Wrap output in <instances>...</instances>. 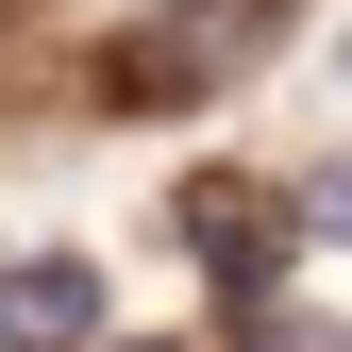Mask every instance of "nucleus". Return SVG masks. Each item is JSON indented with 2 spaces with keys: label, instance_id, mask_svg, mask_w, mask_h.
Returning a JSON list of instances; mask_svg holds the SVG:
<instances>
[{
  "label": "nucleus",
  "instance_id": "obj_1",
  "mask_svg": "<svg viewBox=\"0 0 352 352\" xmlns=\"http://www.w3.org/2000/svg\"><path fill=\"white\" fill-rule=\"evenodd\" d=\"M252 51H269V0H168V34L118 51V101H185V84L252 67Z\"/></svg>",
  "mask_w": 352,
  "mask_h": 352
},
{
  "label": "nucleus",
  "instance_id": "obj_2",
  "mask_svg": "<svg viewBox=\"0 0 352 352\" xmlns=\"http://www.w3.org/2000/svg\"><path fill=\"white\" fill-rule=\"evenodd\" d=\"M0 336L17 352H84L101 336V269H84V252H34V269L0 285Z\"/></svg>",
  "mask_w": 352,
  "mask_h": 352
},
{
  "label": "nucleus",
  "instance_id": "obj_3",
  "mask_svg": "<svg viewBox=\"0 0 352 352\" xmlns=\"http://www.w3.org/2000/svg\"><path fill=\"white\" fill-rule=\"evenodd\" d=\"M185 235L218 252V285H235V302H269V269H285V218H269V201H235V185H201V201H185Z\"/></svg>",
  "mask_w": 352,
  "mask_h": 352
},
{
  "label": "nucleus",
  "instance_id": "obj_4",
  "mask_svg": "<svg viewBox=\"0 0 352 352\" xmlns=\"http://www.w3.org/2000/svg\"><path fill=\"white\" fill-rule=\"evenodd\" d=\"M235 352H352V336H319V319H285V302H252V336Z\"/></svg>",
  "mask_w": 352,
  "mask_h": 352
},
{
  "label": "nucleus",
  "instance_id": "obj_5",
  "mask_svg": "<svg viewBox=\"0 0 352 352\" xmlns=\"http://www.w3.org/2000/svg\"><path fill=\"white\" fill-rule=\"evenodd\" d=\"M302 218H319V235H352V168H319V185H302Z\"/></svg>",
  "mask_w": 352,
  "mask_h": 352
}]
</instances>
